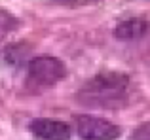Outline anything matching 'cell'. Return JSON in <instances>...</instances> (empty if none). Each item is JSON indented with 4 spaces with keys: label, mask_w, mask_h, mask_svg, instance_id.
Masks as SVG:
<instances>
[{
    "label": "cell",
    "mask_w": 150,
    "mask_h": 140,
    "mask_svg": "<svg viewBox=\"0 0 150 140\" xmlns=\"http://www.w3.org/2000/svg\"><path fill=\"white\" fill-rule=\"evenodd\" d=\"M131 140H150V121L137 127L131 133Z\"/></svg>",
    "instance_id": "obj_6"
},
{
    "label": "cell",
    "mask_w": 150,
    "mask_h": 140,
    "mask_svg": "<svg viewBox=\"0 0 150 140\" xmlns=\"http://www.w3.org/2000/svg\"><path fill=\"white\" fill-rule=\"evenodd\" d=\"M129 78L122 72H101L78 91V102L89 108H120L127 99Z\"/></svg>",
    "instance_id": "obj_1"
},
{
    "label": "cell",
    "mask_w": 150,
    "mask_h": 140,
    "mask_svg": "<svg viewBox=\"0 0 150 140\" xmlns=\"http://www.w3.org/2000/svg\"><path fill=\"white\" fill-rule=\"evenodd\" d=\"M76 131L82 140H116L120 136V127L93 116H76Z\"/></svg>",
    "instance_id": "obj_3"
},
{
    "label": "cell",
    "mask_w": 150,
    "mask_h": 140,
    "mask_svg": "<svg viewBox=\"0 0 150 140\" xmlns=\"http://www.w3.org/2000/svg\"><path fill=\"white\" fill-rule=\"evenodd\" d=\"M29 131L40 140H69L70 138V127L57 119L38 118L33 119L29 125Z\"/></svg>",
    "instance_id": "obj_4"
},
{
    "label": "cell",
    "mask_w": 150,
    "mask_h": 140,
    "mask_svg": "<svg viewBox=\"0 0 150 140\" xmlns=\"http://www.w3.org/2000/svg\"><path fill=\"white\" fill-rule=\"evenodd\" d=\"M67 76V66L55 57H34L27 64V81L34 87H51Z\"/></svg>",
    "instance_id": "obj_2"
},
{
    "label": "cell",
    "mask_w": 150,
    "mask_h": 140,
    "mask_svg": "<svg viewBox=\"0 0 150 140\" xmlns=\"http://www.w3.org/2000/svg\"><path fill=\"white\" fill-rule=\"evenodd\" d=\"M150 32V21L144 17H129L124 19L120 25L114 29L118 40H141Z\"/></svg>",
    "instance_id": "obj_5"
}]
</instances>
